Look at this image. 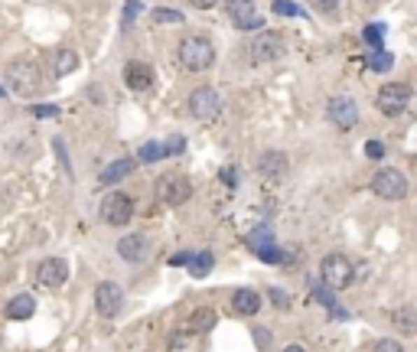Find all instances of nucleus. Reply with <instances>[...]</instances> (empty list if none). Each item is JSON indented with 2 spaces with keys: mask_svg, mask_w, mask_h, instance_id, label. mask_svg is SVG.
<instances>
[{
  "mask_svg": "<svg viewBox=\"0 0 417 352\" xmlns=\"http://www.w3.org/2000/svg\"><path fill=\"white\" fill-rule=\"evenodd\" d=\"M124 82H127V88H134V92H147V88L153 85V69L147 66V62H127V66H124Z\"/></svg>",
  "mask_w": 417,
  "mask_h": 352,
  "instance_id": "obj_16",
  "label": "nucleus"
},
{
  "mask_svg": "<svg viewBox=\"0 0 417 352\" xmlns=\"http://www.w3.org/2000/svg\"><path fill=\"white\" fill-rule=\"evenodd\" d=\"M326 118H330L339 131H349V127L359 124V105L346 95H336V98H330V105H326Z\"/></svg>",
  "mask_w": 417,
  "mask_h": 352,
  "instance_id": "obj_11",
  "label": "nucleus"
},
{
  "mask_svg": "<svg viewBox=\"0 0 417 352\" xmlns=\"http://www.w3.org/2000/svg\"><path fill=\"white\" fill-rule=\"evenodd\" d=\"M150 17H153V23H183V13L180 10H170V7H157Z\"/></svg>",
  "mask_w": 417,
  "mask_h": 352,
  "instance_id": "obj_25",
  "label": "nucleus"
},
{
  "mask_svg": "<svg viewBox=\"0 0 417 352\" xmlns=\"http://www.w3.org/2000/svg\"><path fill=\"white\" fill-rule=\"evenodd\" d=\"M320 277L323 284L330 287V290H342V287L352 284V277H355V271H352V261L346 255H326L320 261Z\"/></svg>",
  "mask_w": 417,
  "mask_h": 352,
  "instance_id": "obj_3",
  "label": "nucleus"
},
{
  "mask_svg": "<svg viewBox=\"0 0 417 352\" xmlns=\"http://www.w3.org/2000/svg\"><path fill=\"white\" fill-rule=\"evenodd\" d=\"M69 281V261L66 258H46V261H39L36 267V284L46 287V290H56Z\"/></svg>",
  "mask_w": 417,
  "mask_h": 352,
  "instance_id": "obj_12",
  "label": "nucleus"
},
{
  "mask_svg": "<svg viewBox=\"0 0 417 352\" xmlns=\"http://www.w3.org/2000/svg\"><path fill=\"white\" fill-rule=\"evenodd\" d=\"M134 170H137V160H134V157H121V160H114L108 170L98 173V180L101 183H118V180H124V176H131Z\"/></svg>",
  "mask_w": 417,
  "mask_h": 352,
  "instance_id": "obj_19",
  "label": "nucleus"
},
{
  "mask_svg": "<svg viewBox=\"0 0 417 352\" xmlns=\"http://www.w3.org/2000/svg\"><path fill=\"white\" fill-rule=\"evenodd\" d=\"M274 10H277V13H284V17H297V13H300V7H294L290 0H277Z\"/></svg>",
  "mask_w": 417,
  "mask_h": 352,
  "instance_id": "obj_32",
  "label": "nucleus"
},
{
  "mask_svg": "<svg viewBox=\"0 0 417 352\" xmlns=\"http://www.w3.org/2000/svg\"><path fill=\"white\" fill-rule=\"evenodd\" d=\"M287 167H290V160H287V153H281V150H264L257 157V173H261L264 180H281L287 173Z\"/></svg>",
  "mask_w": 417,
  "mask_h": 352,
  "instance_id": "obj_15",
  "label": "nucleus"
},
{
  "mask_svg": "<svg viewBox=\"0 0 417 352\" xmlns=\"http://www.w3.org/2000/svg\"><path fill=\"white\" fill-rule=\"evenodd\" d=\"M313 10H320V13H336L339 10V0H310Z\"/></svg>",
  "mask_w": 417,
  "mask_h": 352,
  "instance_id": "obj_31",
  "label": "nucleus"
},
{
  "mask_svg": "<svg viewBox=\"0 0 417 352\" xmlns=\"http://www.w3.org/2000/svg\"><path fill=\"white\" fill-rule=\"evenodd\" d=\"M215 62V46L206 36H186L180 43V66L186 72H206Z\"/></svg>",
  "mask_w": 417,
  "mask_h": 352,
  "instance_id": "obj_2",
  "label": "nucleus"
},
{
  "mask_svg": "<svg viewBox=\"0 0 417 352\" xmlns=\"http://www.w3.org/2000/svg\"><path fill=\"white\" fill-rule=\"evenodd\" d=\"M118 255H121L124 261H131V265H141V261L150 258V238L141 235V232L124 235L121 241H118Z\"/></svg>",
  "mask_w": 417,
  "mask_h": 352,
  "instance_id": "obj_14",
  "label": "nucleus"
},
{
  "mask_svg": "<svg viewBox=\"0 0 417 352\" xmlns=\"http://www.w3.org/2000/svg\"><path fill=\"white\" fill-rule=\"evenodd\" d=\"M33 115H36V118H56L59 108L56 105H36V108H33Z\"/></svg>",
  "mask_w": 417,
  "mask_h": 352,
  "instance_id": "obj_36",
  "label": "nucleus"
},
{
  "mask_svg": "<svg viewBox=\"0 0 417 352\" xmlns=\"http://www.w3.org/2000/svg\"><path fill=\"white\" fill-rule=\"evenodd\" d=\"M215 310H212V307H199V310H196V314L190 316V326L192 330H196V333H206V330H212V326H215Z\"/></svg>",
  "mask_w": 417,
  "mask_h": 352,
  "instance_id": "obj_21",
  "label": "nucleus"
},
{
  "mask_svg": "<svg viewBox=\"0 0 417 352\" xmlns=\"http://www.w3.org/2000/svg\"><path fill=\"white\" fill-rule=\"evenodd\" d=\"M395 66V56L391 52H372V59H369V69H375V72H388V69Z\"/></svg>",
  "mask_w": 417,
  "mask_h": 352,
  "instance_id": "obj_24",
  "label": "nucleus"
},
{
  "mask_svg": "<svg viewBox=\"0 0 417 352\" xmlns=\"http://www.w3.org/2000/svg\"><path fill=\"white\" fill-rule=\"evenodd\" d=\"M248 52H251V59H255L257 66H261V62H274V59L284 56V39H281V33L261 29V33H257L255 39H251Z\"/></svg>",
  "mask_w": 417,
  "mask_h": 352,
  "instance_id": "obj_8",
  "label": "nucleus"
},
{
  "mask_svg": "<svg viewBox=\"0 0 417 352\" xmlns=\"http://www.w3.org/2000/svg\"><path fill=\"white\" fill-rule=\"evenodd\" d=\"M372 352H404V346H401L398 339H379Z\"/></svg>",
  "mask_w": 417,
  "mask_h": 352,
  "instance_id": "obj_30",
  "label": "nucleus"
},
{
  "mask_svg": "<svg viewBox=\"0 0 417 352\" xmlns=\"http://www.w3.org/2000/svg\"><path fill=\"white\" fill-rule=\"evenodd\" d=\"M7 88L20 98H33L36 92H43V76L39 66L29 59H13L7 66Z\"/></svg>",
  "mask_w": 417,
  "mask_h": 352,
  "instance_id": "obj_1",
  "label": "nucleus"
},
{
  "mask_svg": "<svg viewBox=\"0 0 417 352\" xmlns=\"http://www.w3.org/2000/svg\"><path fill=\"white\" fill-rule=\"evenodd\" d=\"M408 180H404V173L398 170H391V167H385V170H379L375 176H372V192L375 196H381V199H388V202H398L408 196Z\"/></svg>",
  "mask_w": 417,
  "mask_h": 352,
  "instance_id": "obj_6",
  "label": "nucleus"
},
{
  "mask_svg": "<svg viewBox=\"0 0 417 352\" xmlns=\"http://www.w3.org/2000/svg\"><path fill=\"white\" fill-rule=\"evenodd\" d=\"M255 339H257V346H267V343H271V336H267L264 330H255Z\"/></svg>",
  "mask_w": 417,
  "mask_h": 352,
  "instance_id": "obj_38",
  "label": "nucleus"
},
{
  "mask_svg": "<svg viewBox=\"0 0 417 352\" xmlns=\"http://www.w3.org/2000/svg\"><path fill=\"white\" fill-rule=\"evenodd\" d=\"M408 101H411V88L401 85V82H391V85H385L379 92V98H375L379 111H381V115H388V118L401 115V111L408 108Z\"/></svg>",
  "mask_w": 417,
  "mask_h": 352,
  "instance_id": "obj_10",
  "label": "nucleus"
},
{
  "mask_svg": "<svg viewBox=\"0 0 417 352\" xmlns=\"http://www.w3.org/2000/svg\"><path fill=\"white\" fill-rule=\"evenodd\" d=\"M186 150V141L183 137H170V143H167V157H176V153Z\"/></svg>",
  "mask_w": 417,
  "mask_h": 352,
  "instance_id": "obj_35",
  "label": "nucleus"
},
{
  "mask_svg": "<svg viewBox=\"0 0 417 352\" xmlns=\"http://www.w3.org/2000/svg\"><path fill=\"white\" fill-rule=\"evenodd\" d=\"M95 310L104 316V320H114V316L124 310V290L121 284H114V281H101L95 287Z\"/></svg>",
  "mask_w": 417,
  "mask_h": 352,
  "instance_id": "obj_9",
  "label": "nucleus"
},
{
  "mask_svg": "<svg viewBox=\"0 0 417 352\" xmlns=\"http://www.w3.org/2000/svg\"><path fill=\"white\" fill-rule=\"evenodd\" d=\"M362 36H365V43H369V46H375L379 49L381 46V36H385V27H375V23H372V27H365V33H362Z\"/></svg>",
  "mask_w": 417,
  "mask_h": 352,
  "instance_id": "obj_27",
  "label": "nucleus"
},
{
  "mask_svg": "<svg viewBox=\"0 0 417 352\" xmlns=\"http://www.w3.org/2000/svg\"><path fill=\"white\" fill-rule=\"evenodd\" d=\"M365 157H369V160H381V157H385V143H381V141H369V143H365Z\"/></svg>",
  "mask_w": 417,
  "mask_h": 352,
  "instance_id": "obj_29",
  "label": "nucleus"
},
{
  "mask_svg": "<svg viewBox=\"0 0 417 352\" xmlns=\"http://www.w3.org/2000/svg\"><path fill=\"white\" fill-rule=\"evenodd\" d=\"M160 157H167V143H147V147H141V160H160Z\"/></svg>",
  "mask_w": 417,
  "mask_h": 352,
  "instance_id": "obj_26",
  "label": "nucleus"
},
{
  "mask_svg": "<svg viewBox=\"0 0 417 352\" xmlns=\"http://www.w3.org/2000/svg\"><path fill=\"white\" fill-rule=\"evenodd\" d=\"M395 326H398L404 336H414L417 333V314H414V310H408V307L398 310V314H395Z\"/></svg>",
  "mask_w": 417,
  "mask_h": 352,
  "instance_id": "obj_22",
  "label": "nucleus"
},
{
  "mask_svg": "<svg viewBox=\"0 0 417 352\" xmlns=\"http://www.w3.org/2000/svg\"><path fill=\"white\" fill-rule=\"evenodd\" d=\"M192 7H199V10H208V7H215V0H192Z\"/></svg>",
  "mask_w": 417,
  "mask_h": 352,
  "instance_id": "obj_39",
  "label": "nucleus"
},
{
  "mask_svg": "<svg viewBox=\"0 0 417 352\" xmlns=\"http://www.w3.org/2000/svg\"><path fill=\"white\" fill-rule=\"evenodd\" d=\"M267 297H271V304L281 307V310H287V307H290V297H287L281 287H271V290H267Z\"/></svg>",
  "mask_w": 417,
  "mask_h": 352,
  "instance_id": "obj_28",
  "label": "nucleus"
},
{
  "mask_svg": "<svg viewBox=\"0 0 417 352\" xmlns=\"http://www.w3.org/2000/svg\"><path fill=\"white\" fill-rule=\"evenodd\" d=\"M232 310H235L238 316H255L257 310H261V294L251 290V287H241V290L232 294Z\"/></svg>",
  "mask_w": 417,
  "mask_h": 352,
  "instance_id": "obj_17",
  "label": "nucleus"
},
{
  "mask_svg": "<svg viewBox=\"0 0 417 352\" xmlns=\"http://www.w3.org/2000/svg\"><path fill=\"white\" fill-rule=\"evenodd\" d=\"M222 180H225L228 186H235V183H238V170H235V167H225V170H222Z\"/></svg>",
  "mask_w": 417,
  "mask_h": 352,
  "instance_id": "obj_37",
  "label": "nucleus"
},
{
  "mask_svg": "<svg viewBox=\"0 0 417 352\" xmlns=\"http://www.w3.org/2000/svg\"><path fill=\"white\" fill-rule=\"evenodd\" d=\"M208 267H212V255H208V251H199V255H192L190 271H192L196 277H206V274H208Z\"/></svg>",
  "mask_w": 417,
  "mask_h": 352,
  "instance_id": "obj_23",
  "label": "nucleus"
},
{
  "mask_svg": "<svg viewBox=\"0 0 417 352\" xmlns=\"http://www.w3.org/2000/svg\"><path fill=\"white\" fill-rule=\"evenodd\" d=\"M192 196V180L183 173H163L157 180V199L163 206H183Z\"/></svg>",
  "mask_w": 417,
  "mask_h": 352,
  "instance_id": "obj_4",
  "label": "nucleus"
},
{
  "mask_svg": "<svg viewBox=\"0 0 417 352\" xmlns=\"http://www.w3.org/2000/svg\"><path fill=\"white\" fill-rule=\"evenodd\" d=\"M228 17L235 23L238 29H261L264 27V20L257 13L255 0H228Z\"/></svg>",
  "mask_w": 417,
  "mask_h": 352,
  "instance_id": "obj_13",
  "label": "nucleus"
},
{
  "mask_svg": "<svg viewBox=\"0 0 417 352\" xmlns=\"http://www.w3.org/2000/svg\"><path fill=\"white\" fill-rule=\"evenodd\" d=\"M76 69H78V52H72V49H56L52 59H49L52 78H62V76H69V72H76Z\"/></svg>",
  "mask_w": 417,
  "mask_h": 352,
  "instance_id": "obj_18",
  "label": "nucleus"
},
{
  "mask_svg": "<svg viewBox=\"0 0 417 352\" xmlns=\"http://www.w3.org/2000/svg\"><path fill=\"white\" fill-rule=\"evenodd\" d=\"M284 352H306V349H304V346H300V343H294V346H287Z\"/></svg>",
  "mask_w": 417,
  "mask_h": 352,
  "instance_id": "obj_40",
  "label": "nucleus"
},
{
  "mask_svg": "<svg viewBox=\"0 0 417 352\" xmlns=\"http://www.w3.org/2000/svg\"><path fill=\"white\" fill-rule=\"evenodd\" d=\"M137 10H141V0H127V10H124V27L137 20Z\"/></svg>",
  "mask_w": 417,
  "mask_h": 352,
  "instance_id": "obj_34",
  "label": "nucleus"
},
{
  "mask_svg": "<svg viewBox=\"0 0 417 352\" xmlns=\"http://www.w3.org/2000/svg\"><path fill=\"white\" fill-rule=\"evenodd\" d=\"M190 115L196 121H215L222 115V98L212 85H199L196 92L190 95Z\"/></svg>",
  "mask_w": 417,
  "mask_h": 352,
  "instance_id": "obj_7",
  "label": "nucleus"
},
{
  "mask_svg": "<svg viewBox=\"0 0 417 352\" xmlns=\"http://www.w3.org/2000/svg\"><path fill=\"white\" fill-rule=\"evenodd\" d=\"M98 216H101L104 225H127L134 219V199L131 196H124V192H108L98 206Z\"/></svg>",
  "mask_w": 417,
  "mask_h": 352,
  "instance_id": "obj_5",
  "label": "nucleus"
},
{
  "mask_svg": "<svg viewBox=\"0 0 417 352\" xmlns=\"http://www.w3.org/2000/svg\"><path fill=\"white\" fill-rule=\"evenodd\" d=\"M313 297H316L320 304H326L330 310H336V304H332V294H330V290H323V287H313ZM336 314H339V310H336Z\"/></svg>",
  "mask_w": 417,
  "mask_h": 352,
  "instance_id": "obj_33",
  "label": "nucleus"
},
{
  "mask_svg": "<svg viewBox=\"0 0 417 352\" xmlns=\"http://www.w3.org/2000/svg\"><path fill=\"white\" fill-rule=\"evenodd\" d=\"M33 314H36V300H33L29 294H17L7 304V316H10V320H29Z\"/></svg>",
  "mask_w": 417,
  "mask_h": 352,
  "instance_id": "obj_20",
  "label": "nucleus"
}]
</instances>
